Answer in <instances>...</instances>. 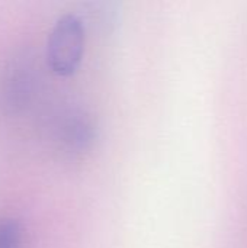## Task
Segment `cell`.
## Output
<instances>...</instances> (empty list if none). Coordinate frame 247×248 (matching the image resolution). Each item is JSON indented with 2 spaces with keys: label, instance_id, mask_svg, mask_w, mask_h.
Here are the masks:
<instances>
[{
  "label": "cell",
  "instance_id": "obj_1",
  "mask_svg": "<svg viewBox=\"0 0 247 248\" xmlns=\"http://www.w3.org/2000/svg\"><path fill=\"white\" fill-rule=\"evenodd\" d=\"M84 54V25L73 13L63 15L54 23L47 44V61L60 76H71L80 67Z\"/></svg>",
  "mask_w": 247,
  "mask_h": 248
},
{
  "label": "cell",
  "instance_id": "obj_2",
  "mask_svg": "<svg viewBox=\"0 0 247 248\" xmlns=\"http://www.w3.org/2000/svg\"><path fill=\"white\" fill-rule=\"evenodd\" d=\"M60 141L70 153L87 150L93 141V125L89 116L79 110L66 113L60 124Z\"/></svg>",
  "mask_w": 247,
  "mask_h": 248
},
{
  "label": "cell",
  "instance_id": "obj_3",
  "mask_svg": "<svg viewBox=\"0 0 247 248\" xmlns=\"http://www.w3.org/2000/svg\"><path fill=\"white\" fill-rule=\"evenodd\" d=\"M23 228L16 219L0 221V248H22Z\"/></svg>",
  "mask_w": 247,
  "mask_h": 248
}]
</instances>
